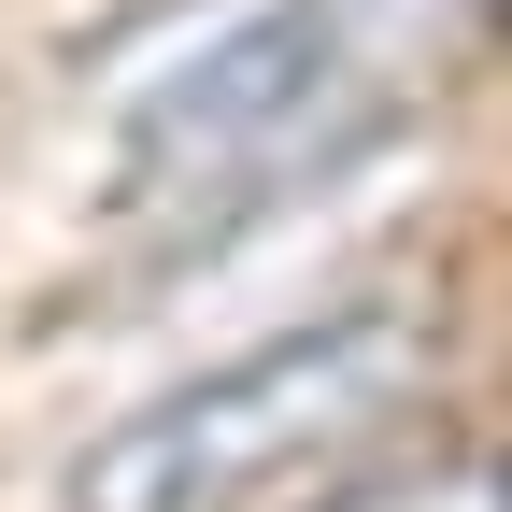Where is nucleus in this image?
Masks as SVG:
<instances>
[{
	"label": "nucleus",
	"instance_id": "f257e3e1",
	"mask_svg": "<svg viewBox=\"0 0 512 512\" xmlns=\"http://www.w3.org/2000/svg\"><path fill=\"white\" fill-rule=\"evenodd\" d=\"M484 0H242L171 72L128 86L114 171L128 200H256L285 171H342L399 114H427L470 72Z\"/></svg>",
	"mask_w": 512,
	"mask_h": 512
},
{
	"label": "nucleus",
	"instance_id": "f03ea898",
	"mask_svg": "<svg viewBox=\"0 0 512 512\" xmlns=\"http://www.w3.org/2000/svg\"><path fill=\"white\" fill-rule=\"evenodd\" d=\"M413 384H427V313L413 299H342L313 328L171 384L143 413H114L72 456L57 512H256L299 470L356 456L384 413H413Z\"/></svg>",
	"mask_w": 512,
	"mask_h": 512
},
{
	"label": "nucleus",
	"instance_id": "7ed1b4c3",
	"mask_svg": "<svg viewBox=\"0 0 512 512\" xmlns=\"http://www.w3.org/2000/svg\"><path fill=\"white\" fill-rule=\"evenodd\" d=\"M328 512H498V470H484V456H427V470H384V484H342Z\"/></svg>",
	"mask_w": 512,
	"mask_h": 512
}]
</instances>
